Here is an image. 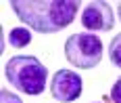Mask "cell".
<instances>
[{
    "instance_id": "obj_5",
    "label": "cell",
    "mask_w": 121,
    "mask_h": 103,
    "mask_svg": "<svg viewBox=\"0 0 121 103\" xmlns=\"http://www.w3.org/2000/svg\"><path fill=\"white\" fill-rule=\"evenodd\" d=\"M82 25L90 32H111L115 25V13L109 2L94 0L82 11Z\"/></svg>"
},
{
    "instance_id": "obj_3",
    "label": "cell",
    "mask_w": 121,
    "mask_h": 103,
    "mask_svg": "<svg viewBox=\"0 0 121 103\" xmlns=\"http://www.w3.org/2000/svg\"><path fill=\"white\" fill-rule=\"evenodd\" d=\"M65 57L77 69H92L102 59V42L94 34H71L65 40Z\"/></svg>"
},
{
    "instance_id": "obj_10",
    "label": "cell",
    "mask_w": 121,
    "mask_h": 103,
    "mask_svg": "<svg viewBox=\"0 0 121 103\" xmlns=\"http://www.w3.org/2000/svg\"><path fill=\"white\" fill-rule=\"evenodd\" d=\"M117 15H119V21H121V2H119V6H117Z\"/></svg>"
},
{
    "instance_id": "obj_8",
    "label": "cell",
    "mask_w": 121,
    "mask_h": 103,
    "mask_svg": "<svg viewBox=\"0 0 121 103\" xmlns=\"http://www.w3.org/2000/svg\"><path fill=\"white\" fill-rule=\"evenodd\" d=\"M0 103H23V101H21V97H17L13 90L2 88L0 90Z\"/></svg>"
},
{
    "instance_id": "obj_6",
    "label": "cell",
    "mask_w": 121,
    "mask_h": 103,
    "mask_svg": "<svg viewBox=\"0 0 121 103\" xmlns=\"http://www.w3.org/2000/svg\"><path fill=\"white\" fill-rule=\"evenodd\" d=\"M9 42H11L15 49H23L31 42V32L29 27H13L9 32Z\"/></svg>"
},
{
    "instance_id": "obj_1",
    "label": "cell",
    "mask_w": 121,
    "mask_h": 103,
    "mask_svg": "<svg viewBox=\"0 0 121 103\" xmlns=\"http://www.w3.org/2000/svg\"><path fill=\"white\" fill-rule=\"evenodd\" d=\"M9 4L25 27L40 34H56L69 27L79 11L77 0H11Z\"/></svg>"
},
{
    "instance_id": "obj_2",
    "label": "cell",
    "mask_w": 121,
    "mask_h": 103,
    "mask_svg": "<svg viewBox=\"0 0 121 103\" xmlns=\"http://www.w3.org/2000/svg\"><path fill=\"white\" fill-rule=\"evenodd\" d=\"M4 76L15 90L25 95H42L48 82V69L34 55H15L4 65Z\"/></svg>"
},
{
    "instance_id": "obj_7",
    "label": "cell",
    "mask_w": 121,
    "mask_h": 103,
    "mask_svg": "<svg viewBox=\"0 0 121 103\" xmlns=\"http://www.w3.org/2000/svg\"><path fill=\"white\" fill-rule=\"evenodd\" d=\"M109 59H111V63L115 65V67L121 69V32L115 34V38L111 40V44H109Z\"/></svg>"
},
{
    "instance_id": "obj_9",
    "label": "cell",
    "mask_w": 121,
    "mask_h": 103,
    "mask_svg": "<svg viewBox=\"0 0 121 103\" xmlns=\"http://www.w3.org/2000/svg\"><path fill=\"white\" fill-rule=\"evenodd\" d=\"M109 99H111L113 103H121V78H117V80H115V84L111 86Z\"/></svg>"
},
{
    "instance_id": "obj_4",
    "label": "cell",
    "mask_w": 121,
    "mask_h": 103,
    "mask_svg": "<svg viewBox=\"0 0 121 103\" xmlns=\"http://www.w3.org/2000/svg\"><path fill=\"white\" fill-rule=\"evenodd\" d=\"M84 88L82 76L75 74L73 69H59L52 74L50 80V95L60 103H71L75 101Z\"/></svg>"
},
{
    "instance_id": "obj_11",
    "label": "cell",
    "mask_w": 121,
    "mask_h": 103,
    "mask_svg": "<svg viewBox=\"0 0 121 103\" xmlns=\"http://www.w3.org/2000/svg\"><path fill=\"white\" fill-rule=\"evenodd\" d=\"M107 101H109V97H107V99H102V101H96V103H107Z\"/></svg>"
}]
</instances>
